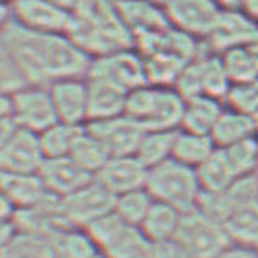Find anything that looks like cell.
Masks as SVG:
<instances>
[{
  "label": "cell",
  "instance_id": "cell-22",
  "mask_svg": "<svg viewBox=\"0 0 258 258\" xmlns=\"http://www.w3.org/2000/svg\"><path fill=\"white\" fill-rule=\"evenodd\" d=\"M0 258H64L60 249L59 234H39L15 231Z\"/></svg>",
  "mask_w": 258,
  "mask_h": 258
},
{
  "label": "cell",
  "instance_id": "cell-45",
  "mask_svg": "<svg viewBox=\"0 0 258 258\" xmlns=\"http://www.w3.org/2000/svg\"><path fill=\"white\" fill-rule=\"evenodd\" d=\"M222 11H240V0H213Z\"/></svg>",
  "mask_w": 258,
  "mask_h": 258
},
{
  "label": "cell",
  "instance_id": "cell-51",
  "mask_svg": "<svg viewBox=\"0 0 258 258\" xmlns=\"http://www.w3.org/2000/svg\"><path fill=\"white\" fill-rule=\"evenodd\" d=\"M256 249H258V245H256Z\"/></svg>",
  "mask_w": 258,
  "mask_h": 258
},
{
  "label": "cell",
  "instance_id": "cell-49",
  "mask_svg": "<svg viewBox=\"0 0 258 258\" xmlns=\"http://www.w3.org/2000/svg\"><path fill=\"white\" fill-rule=\"evenodd\" d=\"M13 2H17V0H0V4H4V6H11Z\"/></svg>",
  "mask_w": 258,
  "mask_h": 258
},
{
  "label": "cell",
  "instance_id": "cell-5",
  "mask_svg": "<svg viewBox=\"0 0 258 258\" xmlns=\"http://www.w3.org/2000/svg\"><path fill=\"white\" fill-rule=\"evenodd\" d=\"M104 258H152L154 243L139 227L124 224L112 211L85 229Z\"/></svg>",
  "mask_w": 258,
  "mask_h": 258
},
{
  "label": "cell",
  "instance_id": "cell-27",
  "mask_svg": "<svg viewBox=\"0 0 258 258\" xmlns=\"http://www.w3.org/2000/svg\"><path fill=\"white\" fill-rule=\"evenodd\" d=\"M224 227L231 243L238 245H258V200L236 207L224 220Z\"/></svg>",
  "mask_w": 258,
  "mask_h": 258
},
{
  "label": "cell",
  "instance_id": "cell-9",
  "mask_svg": "<svg viewBox=\"0 0 258 258\" xmlns=\"http://www.w3.org/2000/svg\"><path fill=\"white\" fill-rule=\"evenodd\" d=\"M86 77L106 81L128 94L139 86L149 85L147 74H145L143 57L134 48L112 51L108 55H101V57L92 59Z\"/></svg>",
  "mask_w": 258,
  "mask_h": 258
},
{
  "label": "cell",
  "instance_id": "cell-36",
  "mask_svg": "<svg viewBox=\"0 0 258 258\" xmlns=\"http://www.w3.org/2000/svg\"><path fill=\"white\" fill-rule=\"evenodd\" d=\"M224 103L229 108L238 110L242 114L253 115L258 110V79L231 85Z\"/></svg>",
  "mask_w": 258,
  "mask_h": 258
},
{
  "label": "cell",
  "instance_id": "cell-26",
  "mask_svg": "<svg viewBox=\"0 0 258 258\" xmlns=\"http://www.w3.org/2000/svg\"><path fill=\"white\" fill-rule=\"evenodd\" d=\"M181 216H183V213H179L178 209L154 202L139 229L152 243L169 242V240L176 238V234H178Z\"/></svg>",
  "mask_w": 258,
  "mask_h": 258
},
{
  "label": "cell",
  "instance_id": "cell-39",
  "mask_svg": "<svg viewBox=\"0 0 258 258\" xmlns=\"http://www.w3.org/2000/svg\"><path fill=\"white\" fill-rule=\"evenodd\" d=\"M17 130H19V126H17V123L13 121L11 115L0 117V149H2V147H4V145L8 143L13 136H15Z\"/></svg>",
  "mask_w": 258,
  "mask_h": 258
},
{
  "label": "cell",
  "instance_id": "cell-11",
  "mask_svg": "<svg viewBox=\"0 0 258 258\" xmlns=\"http://www.w3.org/2000/svg\"><path fill=\"white\" fill-rule=\"evenodd\" d=\"M60 205L70 227L86 229L95 220L103 218L114 211L115 196L108 192L101 183H97L94 178V181H90L83 189L60 200Z\"/></svg>",
  "mask_w": 258,
  "mask_h": 258
},
{
  "label": "cell",
  "instance_id": "cell-28",
  "mask_svg": "<svg viewBox=\"0 0 258 258\" xmlns=\"http://www.w3.org/2000/svg\"><path fill=\"white\" fill-rule=\"evenodd\" d=\"M196 174H198L202 192L205 194L224 192L238 179L234 176L233 169H231V165H229L227 158L224 154V150L220 149H216V152L202 167L196 169Z\"/></svg>",
  "mask_w": 258,
  "mask_h": 258
},
{
  "label": "cell",
  "instance_id": "cell-14",
  "mask_svg": "<svg viewBox=\"0 0 258 258\" xmlns=\"http://www.w3.org/2000/svg\"><path fill=\"white\" fill-rule=\"evenodd\" d=\"M60 123L86 126L88 123V83L86 77H70L48 86Z\"/></svg>",
  "mask_w": 258,
  "mask_h": 258
},
{
  "label": "cell",
  "instance_id": "cell-8",
  "mask_svg": "<svg viewBox=\"0 0 258 258\" xmlns=\"http://www.w3.org/2000/svg\"><path fill=\"white\" fill-rule=\"evenodd\" d=\"M11 117L17 126L33 134H42L57 123V114L48 86L26 85L10 95Z\"/></svg>",
  "mask_w": 258,
  "mask_h": 258
},
{
  "label": "cell",
  "instance_id": "cell-44",
  "mask_svg": "<svg viewBox=\"0 0 258 258\" xmlns=\"http://www.w3.org/2000/svg\"><path fill=\"white\" fill-rule=\"evenodd\" d=\"M11 20H13V17H11V6L0 4V35L4 33L6 28L11 24Z\"/></svg>",
  "mask_w": 258,
  "mask_h": 258
},
{
  "label": "cell",
  "instance_id": "cell-18",
  "mask_svg": "<svg viewBox=\"0 0 258 258\" xmlns=\"http://www.w3.org/2000/svg\"><path fill=\"white\" fill-rule=\"evenodd\" d=\"M258 40V24L242 11H224L214 33L205 42L209 51L224 53L231 48L251 44Z\"/></svg>",
  "mask_w": 258,
  "mask_h": 258
},
{
  "label": "cell",
  "instance_id": "cell-30",
  "mask_svg": "<svg viewBox=\"0 0 258 258\" xmlns=\"http://www.w3.org/2000/svg\"><path fill=\"white\" fill-rule=\"evenodd\" d=\"M220 55L233 85L258 79V40L238 48H231Z\"/></svg>",
  "mask_w": 258,
  "mask_h": 258
},
{
  "label": "cell",
  "instance_id": "cell-7",
  "mask_svg": "<svg viewBox=\"0 0 258 258\" xmlns=\"http://www.w3.org/2000/svg\"><path fill=\"white\" fill-rule=\"evenodd\" d=\"M176 242L192 258H214L231 245L224 224L200 209L181 216Z\"/></svg>",
  "mask_w": 258,
  "mask_h": 258
},
{
  "label": "cell",
  "instance_id": "cell-43",
  "mask_svg": "<svg viewBox=\"0 0 258 258\" xmlns=\"http://www.w3.org/2000/svg\"><path fill=\"white\" fill-rule=\"evenodd\" d=\"M15 224H0V253H2V249L8 245L11 238H13V234H15Z\"/></svg>",
  "mask_w": 258,
  "mask_h": 258
},
{
  "label": "cell",
  "instance_id": "cell-21",
  "mask_svg": "<svg viewBox=\"0 0 258 258\" xmlns=\"http://www.w3.org/2000/svg\"><path fill=\"white\" fill-rule=\"evenodd\" d=\"M0 190L15 205L17 213L42 204L50 192L44 187L39 174H2Z\"/></svg>",
  "mask_w": 258,
  "mask_h": 258
},
{
  "label": "cell",
  "instance_id": "cell-1",
  "mask_svg": "<svg viewBox=\"0 0 258 258\" xmlns=\"http://www.w3.org/2000/svg\"><path fill=\"white\" fill-rule=\"evenodd\" d=\"M10 57L15 62L26 85L50 86L70 77H86L90 59L68 35L37 33L15 24L0 35Z\"/></svg>",
  "mask_w": 258,
  "mask_h": 258
},
{
  "label": "cell",
  "instance_id": "cell-35",
  "mask_svg": "<svg viewBox=\"0 0 258 258\" xmlns=\"http://www.w3.org/2000/svg\"><path fill=\"white\" fill-rule=\"evenodd\" d=\"M59 243L64 258H95L101 254L90 234L79 227H70L62 231L59 234Z\"/></svg>",
  "mask_w": 258,
  "mask_h": 258
},
{
  "label": "cell",
  "instance_id": "cell-31",
  "mask_svg": "<svg viewBox=\"0 0 258 258\" xmlns=\"http://www.w3.org/2000/svg\"><path fill=\"white\" fill-rule=\"evenodd\" d=\"M83 130H85V126H75V124L60 123V121L51 124L50 128L44 130L42 134H39L44 158L50 159L70 156L79 136L83 134Z\"/></svg>",
  "mask_w": 258,
  "mask_h": 258
},
{
  "label": "cell",
  "instance_id": "cell-3",
  "mask_svg": "<svg viewBox=\"0 0 258 258\" xmlns=\"http://www.w3.org/2000/svg\"><path fill=\"white\" fill-rule=\"evenodd\" d=\"M185 99L170 86L143 85L126 97L124 115L143 130H179Z\"/></svg>",
  "mask_w": 258,
  "mask_h": 258
},
{
  "label": "cell",
  "instance_id": "cell-10",
  "mask_svg": "<svg viewBox=\"0 0 258 258\" xmlns=\"http://www.w3.org/2000/svg\"><path fill=\"white\" fill-rule=\"evenodd\" d=\"M165 13L170 28L190 35L200 42H207L224 15L213 0H169L165 4Z\"/></svg>",
  "mask_w": 258,
  "mask_h": 258
},
{
  "label": "cell",
  "instance_id": "cell-2",
  "mask_svg": "<svg viewBox=\"0 0 258 258\" xmlns=\"http://www.w3.org/2000/svg\"><path fill=\"white\" fill-rule=\"evenodd\" d=\"M68 37L90 59L134 48V37L124 26L115 0H86L74 13Z\"/></svg>",
  "mask_w": 258,
  "mask_h": 258
},
{
  "label": "cell",
  "instance_id": "cell-29",
  "mask_svg": "<svg viewBox=\"0 0 258 258\" xmlns=\"http://www.w3.org/2000/svg\"><path fill=\"white\" fill-rule=\"evenodd\" d=\"M176 132L178 130H145L136 158L147 169H154L158 165L172 159Z\"/></svg>",
  "mask_w": 258,
  "mask_h": 258
},
{
  "label": "cell",
  "instance_id": "cell-38",
  "mask_svg": "<svg viewBox=\"0 0 258 258\" xmlns=\"http://www.w3.org/2000/svg\"><path fill=\"white\" fill-rule=\"evenodd\" d=\"M214 258H258V249L251 245H238V243H231L227 249H224L218 256Z\"/></svg>",
  "mask_w": 258,
  "mask_h": 258
},
{
  "label": "cell",
  "instance_id": "cell-48",
  "mask_svg": "<svg viewBox=\"0 0 258 258\" xmlns=\"http://www.w3.org/2000/svg\"><path fill=\"white\" fill-rule=\"evenodd\" d=\"M147 2H154V4H158V6H163L165 8V4L169 2V0H147Z\"/></svg>",
  "mask_w": 258,
  "mask_h": 258
},
{
  "label": "cell",
  "instance_id": "cell-13",
  "mask_svg": "<svg viewBox=\"0 0 258 258\" xmlns=\"http://www.w3.org/2000/svg\"><path fill=\"white\" fill-rule=\"evenodd\" d=\"M44 159L39 134L19 128L15 136L0 149V172L39 174Z\"/></svg>",
  "mask_w": 258,
  "mask_h": 258
},
{
  "label": "cell",
  "instance_id": "cell-23",
  "mask_svg": "<svg viewBox=\"0 0 258 258\" xmlns=\"http://www.w3.org/2000/svg\"><path fill=\"white\" fill-rule=\"evenodd\" d=\"M225 108L224 101L213 99L207 95H198L185 99L183 117H181V130L194 132V134L211 136L214 124L218 121Z\"/></svg>",
  "mask_w": 258,
  "mask_h": 258
},
{
  "label": "cell",
  "instance_id": "cell-20",
  "mask_svg": "<svg viewBox=\"0 0 258 258\" xmlns=\"http://www.w3.org/2000/svg\"><path fill=\"white\" fill-rule=\"evenodd\" d=\"M86 83H88V123L124 115L128 92L94 77H86Z\"/></svg>",
  "mask_w": 258,
  "mask_h": 258
},
{
  "label": "cell",
  "instance_id": "cell-4",
  "mask_svg": "<svg viewBox=\"0 0 258 258\" xmlns=\"http://www.w3.org/2000/svg\"><path fill=\"white\" fill-rule=\"evenodd\" d=\"M145 189L154 202L170 205L183 214L198 209L202 198L196 170L178 163L176 159H169L154 169H149Z\"/></svg>",
  "mask_w": 258,
  "mask_h": 258
},
{
  "label": "cell",
  "instance_id": "cell-6",
  "mask_svg": "<svg viewBox=\"0 0 258 258\" xmlns=\"http://www.w3.org/2000/svg\"><path fill=\"white\" fill-rule=\"evenodd\" d=\"M231 85L233 83L229 79L222 55L209 51L205 46V50L183 68L174 88L183 99L207 95L213 99L225 101Z\"/></svg>",
  "mask_w": 258,
  "mask_h": 258
},
{
  "label": "cell",
  "instance_id": "cell-46",
  "mask_svg": "<svg viewBox=\"0 0 258 258\" xmlns=\"http://www.w3.org/2000/svg\"><path fill=\"white\" fill-rule=\"evenodd\" d=\"M11 115V99L10 94H0V117Z\"/></svg>",
  "mask_w": 258,
  "mask_h": 258
},
{
  "label": "cell",
  "instance_id": "cell-32",
  "mask_svg": "<svg viewBox=\"0 0 258 258\" xmlns=\"http://www.w3.org/2000/svg\"><path fill=\"white\" fill-rule=\"evenodd\" d=\"M70 158L95 178V174L103 169L104 163L112 156L108 154V150L104 149V145L101 143L99 139L85 126V130H83V134L77 139V143H75Z\"/></svg>",
  "mask_w": 258,
  "mask_h": 258
},
{
  "label": "cell",
  "instance_id": "cell-37",
  "mask_svg": "<svg viewBox=\"0 0 258 258\" xmlns=\"http://www.w3.org/2000/svg\"><path fill=\"white\" fill-rule=\"evenodd\" d=\"M152 258H192L176 240L154 243V254Z\"/></svg>",
  "mask_w": 258,
  "mask_h": 258
},
{
  "label": "cell",
  "instance_id": "cell-19",
  "mask_svg": "<svg viewBox=\"0 0 258 258\" xmlns=\"http://www.w3.org/2000/svg\"><path fill=\"white\" fill-rule=\"evenodd\" d=\"M117 11L132 37L169 30V19L163 6L147 0H115Z\"/></svg>",
  "mask_w": 258,
  "mask_h": 258
},
{
  "label": "cell",
  "instance_id": "cell-33",
  "mask_svg": "<svg viewBox=\"0 0 258 258\" xmlns=\"http://www.w3.org/2000/svg\"><path fill=\"white\" fill-rule=\"evenodd\" d=\"M152 204H154V200H152L147 189L130 190V192H124L121 196H115L114 213L123 220L124 224L141 227Z\"/></svg>",
  "mask_w": 258,
  "mask_h": 258
},
{
  "label": "cell",
  "instance_id": "cell-50",
  "mask_svg": "<svg viewBox=\"0 0 258 258\" xmlns=\"http://www.w3.org/2000/svg\"><path fill=\"white\" fill-rule=\"evenodd\" d=\"M95 258H104V256H103V254H99V256H95Z\"/></svg>",
  "mask_w": 258,
  "mask_h": 258
},
{
  "label": "cell",
  "instance_id": "cell-42",
  "mask_svg": "<svg viewBox=\"0 0 258 258\" xmlns=\"http://www.w3.org/2000/svg\"><path fill=\"white\" fill-rule=\"evenodd\" d=\"M50 2L57 6V8H60V10H64V11H68V13H72V15H74L75 11L79 10L86 0H50Z\"/></svg>",
  "mask_w": 258,
  "mask_h": 258
},
{
  "label": "cell",
  "instance_id": "cell-17",
  "mask_svg": "<svg viewBox=\"0 0 258 258\" xmlns=\"http://www.w3.org/2000/svg\"><path fill=\"white\" fill-rule=\"evenodd\" d=\"M39 176L48 192L60 200L77 192L90 181H94V176L86 172L83 167H79L70 156L44 159V163L39 170Z\"/></svg>",
  "mask_w": 258,
  "mask_h": 258
},
{
  "label": "cell",
  "instance_id": "cell-40",
  "mask_svg": "<svg viewBox=\"0 0 258 258\" xmlns=\"http://www.w3.org/2000/svg\"><path fill=\"white\" fill-rule=\"evenodd\" d=\"M17 216L15 205L6 198V194L0 190V224H13Z\"/></svg>",
  "mask_w": 258,
  "mask_h": 258
},
{
  "label": "cell",
  "instance_id": "cell-34",
  "mask_svg": "<svg viewBox=\"0 0 258 258\" xmlns=\"http://www.w3.org/2000/svg\"><path fill=\"white\" fill-rule=\"evenodd\" d=\"M220 150H224L225 158L238 179L258 174V138L243 139L240 143Z\"/></svg>",
  "mask_w": 258,
  "mask_h": 258
},
{
  "label": "cell",
  "instance_id": "cell-47",
  "mask_svg": "<svg viewBox=\"0 0 258 258\" xmlns=\"http://www.w3.org/2000/svg\"><path fill=\"white\" fill-rule=\"evenodd\" d=\"M251 119H253V124H254V134H256V138H258V110L251 115Z\"/></svg>",
  "mask_w": 258,
  "mask_h": 258
},
{
  "label": "cell",
  "instance_id": "cell-12",
  "mask_svg": "<svg viewBox=\"0 0 258 258\" xmlns=\"http://www.w3.org/2000/svg\"><path fill=\"white\" fill-rule=\"evenodd\" d=\"M13 22L37 33L68 35L74 15L50 0H17L11 4Z\"/></svg>",
  "mask_w": 258,
  "mask_h": 258
},
{
  "label": "cell",
  "instance_id": "cell-24",
  "mask_svg": "<svg viewBox=\"0 0 258 258\" xmlns=\"http://www.w3.org/2000/svg\"><path fill=\"white\" fill-rule=\"evenodd\" d=\"M249 138H256L251 115L225 106L211 132V139L214 141L216 149H227Z\"/></svg>",
  "mask_w": 258,
  "mask_h": 258
},
{
  "label": "cell",
  "instance_id": "cell-16",
  "mask_svg": "<svg viewBox=\"0 0 258 258\" xmlns=\"http://www.w3.org/2000/svg\"><path fill=\"white\" fill-rule=\"evenodd\" d=\"M149 169L136 156L110 158L104 167L95 174V181L114 196H121L130 190L145 189Z\"/></svg>",
  "mask_w": 258,
  "mask_h": 258
},
{
  "label": "cell",
  "instance_id": "cell-41",
  "mask_svg": "<svg viewBox=\"0 0 258 258\" xmlns=\"http://www.w3.org/2000/svg\"><path fill=\"white\" fill-rule=\"evenodd\" d=\"M240 11L258 24V0H240Z\"/></svg>",
  "mask_w": 258,
  "mask_h": 258
},
{
  "label": "cell",
  "instance_id": "cell-25",
  "mask_svg": "<svg viewBox=\"0 0 258 258\" xmlns=\"http://www.w3.org/2000/svg\"><path fill=\"white\" fill-rule=\"evenodd\" d=\"M214 152H216V145L211 139V136L194 134V132H187V130H181V128L176 132L172 159H176L178 163L196 170Z\"/></svg>",
  "mask_w": 258,
  "mask_h": 258
},
{
  "label": "cell",
  "instance_id": "cell-15",
  "mask_svg": "<svg viewBox=\"0 0 258 258\" xmlns=\"http://www.w3.org/2000/svg\"><path fill=\"white\" fill-rule=\"evenodd\" d=\"M86 128L104 145V149L108 150V154L112 158L136 156L141 138L145 134V130L126 115L88 123Z\"/></svg>",
  "mask_w": 258,
  "mask_h": 258
}]
</instances>
